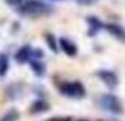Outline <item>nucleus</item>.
I'll use <instances>...</instances> for the list:
<instances>
[{
  "instance_id": "nucleus-5",
  "label": "nucleus",
  "mask_w": 125,
  "mask_h": 121,
  "mask_svg": "<svg viewBox=\"0 0 125 121\" xmlns=\"http://www.w3.org/2000/svg\"><path fill=\"white\" fill-rule=\"evenodd\" d=\"M59 48L62 49L68 56H76L77 54V46L73 41L68 40V38H59Z\"/></svg>"
},
{
  "instance_id": "nucleus-4",
  "label": "nucleus",
  "mask_w": 125,
  "mask_h": 121,
  "mask_svg": "<svg viewBox=\"0 0 125 121\" xmlns=\"http://www.w3.org/2000/svg\"><path fill=\"white\" fill-rule=\"evenodd\" d=\"M97 76L98 79L108 87V89H115L118 86V76L115 72L113 70H108V69H101L97 72Z\"/></svg>"
},
{
  "instance_id": "nucleus-9",
  "label": "nucleus",
  "mask_w": 125,
  "mask_h": 121,
  "mask_svg": "<svg viewBox=\"0 0 125 121\" xmlns=\"http://www.w3.org/2000/svg\"><path fill=\"white\" fill-rule=\"evenodd\" d=\"M30 65H31V68H32V72H34L37 76H42L45 73V64L42 62L41 58H31Z\"/></svg>"
},
{
  "instance_id": "nucleus-14",
  "label": "nucleus",
  "mask_w": 125,
  "mask_h": 121,
  "mask_svg": "<svg viewBox=\"0 0 125 121\" xmlns=\"http://www.w3.org/2000/svg\"><path fill=\"white\" fill-rule=\"evenodd\" d=\"M6 1L10 4V6H18V4L23 3V0H6Z\"/></svg>"
},
{
  "instance_id": "nucleus-10",
  "label": "nucleus",
  "mask_w": 125,
  "mask_h": 121,
  "mask_svg": "<svg viewBox=\"0 0 125 121\" xmlns=\"http://www.w3.org/2000/svg\"><path fill=\"white\" fill-rule=\"evenodd\" d=\"M46 110H49V104L46 103L45 100H35L34 103L31 104V107H30V111H31L32 114L44 113Z\"/></svg>"
},
{
  "instance_id": "nucleus-7",
  "label": "nucleus",
  "mask_w": 125,
  "mask_h": 121,
  "mask_svg": "<svg viewBox=\"0 0 125 121\" xmlns=\"http://www.w3.org/2000/svg\"><path fill=\"white\" fill-rule=\"evenodd\" d=\"M104 28L107 30L110 34L113 35V37H115V38H118V40L121 41H125V30L119 25V24H104Z\"/></svg>"
},
{
  "instance_id": "nucleus-8",
  "label": "nucleus",
  "mask_w": 125,
  "mask_h": 121,
  "mask_svg": "<svg viewBox=\"0 0 125 121\" xmlns=\"http://www.w3.org/2000/svg\"><path fill=\"white\" fill-rule=\"evenodd\" d=\"M87 23H89V27H90V30H89V35L90 37L96 35L100 30L104 28V23L100 21L97 17H87Z\"/></svg>"
},
{
  "instance_id": "nucleus-6",
  "label": "nucleus",
  "mask_w": 125,
  "mask_h": 121,
  "mask_svg": "<svg viewBox=\"0 0 125 121\" xmlns=\"http://www.w3.org/2000/svg\"><path fill=\"white\" fill-rule=\"evenodd\" d=\"M32 58V49L30 45H25V46H21L16 55H14V59L17 61L18 64H25V62H30Z\"/></svg>"
},
{
  "instance_id": "nucleus-15",
  "label": "nucleus",
  "mask_w": 125,
  "mask_h": 121,
  "mask_svg": "<svg viewBox=\"0 0 125 121\" xmlns=\"http://www.w3.org/2000/svg\"><path fill=\"white\" fill-rule=\"evenodd\" d=\"M77 3L80 4H93V3H96L97 0H76Z\"/></svg>"
},
{
  "instance_id": "nucleus-11",
  "label": "nucleus",
  "mask_w": 125,
  "mask_h": 121,
  "mask_svg": "<svg viewBox=\"0 0 125 121\" xmlns=\"http://www.w3.org/2000/svg\"><path fill=\"white\" fill-rule=\"evenodd\" d=\"M18 118H20L18 111L16 109H11L0 117V121H18Z\"/></svg>"
},
{
  "instance_id": "nucleus-2",
  "label": "nucleus",
  "mask_w": 125,
  "mask_h": 121,
  "mask_svg": "<svg viewBox=\"0 0 125 121\" xmlns=\"http://www.w3.org/2000/svg\"><path fill=\"white\" fill-rule=\"evenodd\" d=\"M58 89L62 96L69 99H83L86 96V87L79 80H73V82H61L58 85Z\"/></svg>"
},
{
  "instance_id": "nucleus-1",
  "label": "nucleus",
  "mask_w": 125,
  "mask_h": 121,
  "mask_svg": "<svg viewBox=\"0 0 125 121\" xmlns=\"http://www.w3.org/2000/svg\"><path fill=\"white\" fill-rule=\"evenodd\" d=\"M20 13L30 17H41L52 11V6L42 0H24L20 4Z\"/></svg>"
},
{
  "instance_id": "nucleus-13",
  "label": "nucleus",
  "mask_w": 125,
  "mask_h": 121,
  "mask_svg": "<svg viewBox=\"0 0 125 121\" xmlns=\"http://www.w3.org/2000/svg\"><path fill=\"white\" fill-rule=\"evenodd\" d=\"M9 70V58L6 55H0V76H4Z\"/></svg>"
},
{
  "instance_id": "nucleus-12",
  "label": "nucleus",
  "mask_w": 125,
  "mask_h": 121,
  "mask_svg": "<svg viewBox=\"0 0 125 121\" xmlns=\"http://www.w3.org/2000/svg\"><path fill=\"white\" fill-rule=\"evenodd\" d=\"M45 42L52 52H58V48H59L58 46V40L52 34H45Z\"/></svg>"
},
{
  "instance_id": "nucleus-3",
  "label": "nucleus",
  "mask_w": 125,
  "mask_h": 121,
  "mask_svg": "<svg viewBox=\"0 0 125 121\" xmlns=\"http://www.w3.org/2000/svg\"><path fill=\"white\" fill-rule=\"evenodd\" d=\"M98 106L101 107L104 111H108L111 114H122V104L119 101V99L114 94H101L98 100H97Z\"/></svg>"
}]
</instances>
